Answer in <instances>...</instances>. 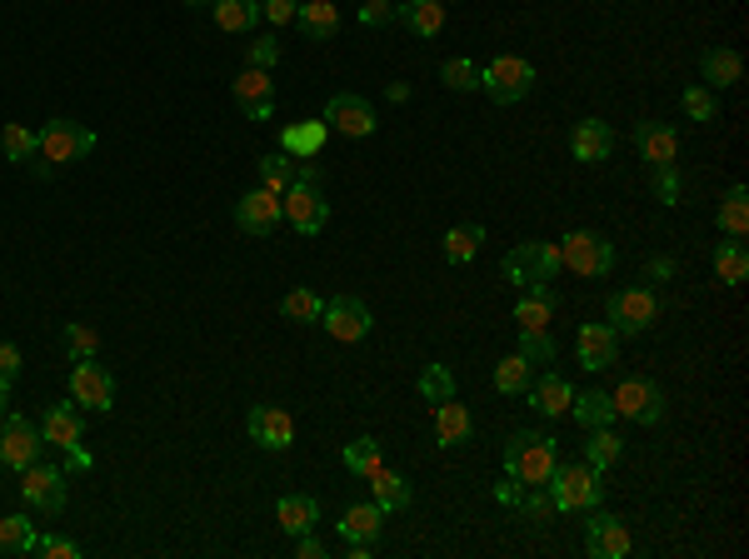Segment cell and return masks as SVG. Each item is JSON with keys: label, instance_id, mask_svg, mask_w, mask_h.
Here are the masks:
<instances>
[{"label": "cell", "instance_id": "6da1fadb", "mask_svg": "<svg viewBox=\"0 0 749 559\" xmlns=\"http://www.w3.org/2000/svg\"><path fill=\"white\" fill-rule=\"evenodd\" d=\"M554 464H560V450H554L550 435H540V430H515L510 440H505V474H510V480H520L525 490H540V484H550Z\"/></svg>", "mask_w": 749, "mask_h": 559}, {"label": "cell", "instance_id": "7a4b0ae2", "mask_svg": "<svg viewBox=\"0 0 749 559\" xmlns=\"http://www.w3.org/2000/svg\"><path fill=\"white\" fill-rule=\"evenodd\" d=\"M550 500H554V509L560 515H585V509H595V505H605V474L595 470V464H554V474H550Z\"/></svg>", "mask_w": 749, "mask_h": 559}, {"label": "cell", "instance_id": "3957f363", "mask_svg": "<svg viewBox=\"0 0 749 559\" xmlns=\"http://www.w3.org/2000/svg\"><path fill=\"white\" fill-rule=\"evenodd\" d=\"M654 320H660V295L645 285H625L605 300V325L615 335H645Z\"/></svg>", "mask_w": 749, "mask_h": 559}, {"label": "cell", "instance_id": "277c9868", "mask_svg": "<svg viewBox=\"0 0 749 559\" xmlns=\"http://www.w3.org/2000/svg\"><path fill=\"white\" fill-rule=\"evenodd\" d=\"M480 90H485L495 106H520L535 90V65L520 55H495V61L480 70Z\"/></svg>", "mask_w": 749, "mask_h": 559}, {"label": "cell", "instance_id": "5b68a950", "mask_svg": "<svg viewBox=\"0 0 749 559\" xmlns=\"http://www.w3.org/2000/svg\"><path fill=\"white\" fill-rule=\"evenodd\" d=\"M554 250H560V265L585 280H599L615 270V245H609V235H599V230H570Z\"/></svg>", "mask_w": 749, "mask_h": 559}, {"label": "cell", "instance_id": "8992f818", "mask_svg": "<svg viewBox=\"0 0 749 559\" xmlns=\"http://www.w3.org/2000/svg\"><path fill=\"white\" fill-rule=\"evenodd\" d=\"M499 270H505V280H510L515 291H525V285H535V280L560 275V250L544 245V240H520L510 255L499 260Z\"/></svg>", "mask_w": 749, "mask_h": 559}, {"label": "cell", "instance_id": "52a82bcc", "mask_svg": "<svg viewBox=\"0 0 749 559\" xmlns=\"http://www.w3.org/2000/svg\"><path fill=\"white\" fill-rule=\"evenodd\" d=\"M90 151H96V130H86L80 120H66V116L45 120V130H41V155H45L51 165H76V161H86Z\"/></svg>", "mask_w": 749, "mask_h": 559}, {"label": "cell", "instance_id": "ba28073f", "mask_svg": "<svg viewBox=\"0 0 749 559\" xmlns=\"http://www.w3.org/2000/svg\"><path fill=\"white\" fill-rule=\"evenodd\" d=\"M280 210L295 235H320V230L330 226V205H326L320 185H290V190L280 195Z\"/></svg>", "mask_w": 749, "mask_h": 559}, {"label": "cell", "instance_id": "9c48e42d", "mask_svg": "<svg viewBox=\"0 0 749 559\" xmlns=\"http://www.w3.org/2000/svg\"><path fill=\"white\" fill-rule=\"evenodd\" d=\"M609 399H615L619 419H635V425H660L664 419V390L654 385V380L630 375L619 390H609Z\"/></svg>", "mask_w": 749, "mask_h": 559}, {"label": "cell", "instance_id": "30bf717a", "mask_svg": "<svg viewBox=\"0 0 749 559\" xmlns=\"http://www.w3.org/2000/svg\"><path fill=\"white\" fill-rule=\"evenodd\" d=\"M320 325H326L330 340L355 344L375 330V315H370V305L355 300V295H335V300H326V310H320Z\"/></svg>", "mask_w": 749, "mask_h": 559}, {"label": "cell", "instance_id": "8fae6325", "mask_svg": "<svg viewBox=\"0 0 749 559\" xmlns=\"http://www.w3.org/2000/svg\"><path fill=\"white\" fill-rule=\"evenodd\" d=\"M25 480H21V495L31 509H41V515H60L66 509V470L60 464H25Z\"/></svg>", "mask_w": 749, "mask_h": 559}, {"label": "cell", "instance_id": "7c38bea8", "mask_svg": "<svg viewBox=\"0 0 749 559\" xmlns=\"http://www.w3.org/2000/svg\"><path fill=\"white\" fill-rule=\"evenodd\" d=\"M585 549L595 559H625L635 549V539H630V525L619 515H609V509H585Z\"/></svg>", "mask_w": 749, "mask_h": 559}, {"label": "cell", "instance_id": "4fadbf2b", "mask_svg": "<svg viewBox=\"0 0 749 559\" xmlns=\"http://www.w3.org/2000/svg\"><path fill=\"white\" fill-rule=\"evenodd\" d=\"M70 399H80V409H96V415H106V409L115 405V375H110V370L100 365L96 355L76 360V370H70Z\"/></svg>", "mask_w": 749, "mask_h": 559}, {"label": "cell", "instance_id": "5bb4252c", "mask_svg": "<svg viewBox=\"0 0 749 559\" xmlns=\"http://www.w3.org/2000/svg\"><path fill=\"white\" fill-rule=\"evenodd\" d=\"M41 445H45V435L35 430L25 415L0 419V464H5V470H25V464H35L41 460Z\"/></svg>", "mask_w": 749, "mask_h": 559}, {"label": "cell", "instance_id": "9a60e30c", "mask_svg": "<svg viewBox=\"0 0 749 559\" xmlns=\"http://www.w3.org/2000/svg\"><path fill=\"white\" fill-rule=\"evenodd\" d=\"M230 216H235V226L245 230V235H255V240H265L271 235V230H280V220H285V210H280V195L275 190H250V195H240L235 200V210H230Z\"/></svg>", "mask_w": 749, "mask_h": 559}, {"label": "cell", "instance_id": "2e32d148", "mask_svg": "<svg viewBox=\"0 0 749 559\" xmlns=\"http://www.w3.org/2000/svg\"><path fill=\"white\" fill-rule=\"evenodd\" d=\"M326 125L330 130H340V135H350V140H365V135H375V106H370L365 96H355V90H340V96H330V106H326Z\"/></svg>", "mask_w": 749, "mask_h": 559}, {"label": "cell", "instance_id": "e0dca14e", "mask_svg": "<svg viewBox=\"0 0 749 559\" xmlns=\"http://www.w3.org/2000/svg\"><path fill=\"white\" fill-rule=\"evenodd\" d=\"M554 310H560V295H554L550 280H535V285H525L520 291V305H515V325H520V335H544L554 320Z\"/></svg>", "mask_w": 749, "mask_h": 559}, {"label": "cell", "instance_id": "ac0fdd59", "mask_svg": "<svg viewBox=\"0 0 749 559\" xmlns=\"http://www.w3.org/2000/svg\"><path fill=\"white\" fill-rule=\"evenodd\" d=\"M635 151H640V161H650V171L680 165V130L664 125V120H640L635 125Z\"/></svg>", "mask_w": 749, "mask_h": 559}, {"label": "cell", "instance_id": "d6986e66", "mask_svg": "<svg viewBox=\"0 0 749 559\" xmlns=\"http://www.w3.org/2000/svg\"><path fill=\"white\" fill-rule=\"evenodd\" d=\"M230 96H235V106L245 110L250 120H271L275 116V80H271V70L245 65V70L235 76V86H230Z\"/></svg>", "mask_w": 749, "mask_h": 559}, {"label": "cell", "instance_id": "ffe728a7", "mask_svg": "<svg viewBox=\"0 0 749 559\" xmlns=\"http://www.w3.org/2000/svg\"><path fill=\"white\" fill-rule=\"evenodd\" d=\"M245 430L261 450H290L295 445V419L285 415L280 405H255L250 409V419H245Z\"/></svg>", "mask_w": 749, "mask_h": 559}, {"label": "cell", "instance_id": "44dd1931", "mask_svg": "<svg viewBox=\"0 0 749 559\" xmlns=\"http://www.w3.org/2000/svg\"><path fill=\"white\" fill-rule=\"evenodd\" d=\"M575 350H580V365L599 375V370H609V365L619 360V335L609 330L605 320H590V325H580Z\"/></svg>", "mask_w": 749, "mask_h": 559}, {"label": "cell", "instance_id": "7402d4cb", "mask_svg": "<svg viewBox=\"0 0 749 559\" xmlns=\"http://www.w3.org/2000/svg\"><path fill=\"white\" fill-rule=\"evenodd\" d=\"M570 155H575L580 165H599L615 155V130H609V120H575V130H570Z\"/></svg>", "mask_w": 749, "mask_h": 559}, {"label": "cell", "instance_id": "603a6c76", "mask_svg": "<svg viewBox=\"0 0 749 559\" xmlns=\"http://www.w3.org/2000/svg\"><path fill=\"white\" fill-rule=\"evenodd\" d=\"M525 399H530L535 415L560 419V415H570V399H575V385H570V380L560 375V370H550V375H535V385L525 390Z\"/></svg>", "mask_w": 749, "mask_h": 559}, {"label": "cell", "instance_id": "cb8c5ba5", "mask_svg": "<svg viewBox=\"0 0 749 559\" xmlns=\"http://www.w3.org/2000/svg\"><path fill=\"white\" fill-rule=\"evenodd\" d=\"M434 440L445 445V450H455V445H470V440H475V419H470V409L460 405L455 395L434 405Z\"/></svg>", "mask_w": 749, "mask_h": 559}, {"label": "cell", "instance_id": "d4e9b609", "mask_svg": "<svg viewBox=\"0 0 749 559\" xmlns=\"http://www.w3.org/2000/svg\"><path fill=\"white\" fill-rule=\"evenodd\" d=\"M739 76H745V61H739V51H729V45H709V51L700 55V86L729 90V86H739Z\"/></svg>", "mask_w": 749, "mask_h": 559}, {"label": "cell", "instance_id": "484cf974", "mask_svg": "<svg viewBox=\"0 0 749 559\" xmlns=\"http://www.w3.org/2000/svg\"><path fill=\"white\" fill-rule=\"evenodd\" d=\"M326 140H330L326 120H295V125L280 130V151L295 155V161H316V155L326 151Z\"/></svg>", "mask_w": 749, "mask_h": 559}, {"label": "cell", "instance_id": "4316f807", "mask_svg": "<svg viewBox=\"0 0 749 559\" xmlns=\"http://www.w3.org/2000/svg\"><path fill=\"white\" fill-rule=\"evenodd\" d=\"M41 435L45 445H55V450H76L80 440H86V425H80V409L76 405H51L41 419Z\"/></svg>", "mask_w": 749, "mask_h": 559}, {"label": "cell", "instance_id": "83f0119b", "mask_svg": "<svg viewBox=\"0 0 749 559\" xmlns=\"http://www.w3.org/2000/svg\"><path fill=\"white\" fill-rule=\"evenodd\" d=\"M275 525H280V535H290V539L310 535V529L320 525V500H310V495H280V505H275Z\"/></svg>", "mask_w": 749, "mask_h": 559}, {"label": "cell", "instance_id": "f1b7e54d", "mask_svg": "<svg viewBox=\"0 0 749 559\" xmlns=\"http://www.w3.org/2000/svg\"><path fill=\"white\" fill-rule=\"evenodd\" d=\"M295 25H300L305 41H335V35H340V11H335V0H300V11H295Z\"/></svg>", "mask_w": 749, "mask_h": 559}, {"label": "cell", "instance_id": "f546056e", "mask_svg": "<svg viewBox=\"0 0 749 559\" xmlns=\"http://www.w3.org/2000/svg\"><path fill=\"white\" fill-rule=\"evenodd\" d=\"M570 419H575L580 430H599V425H615V399H609V390H575V399H570Z\"/></svg>", "mask_w": 749, "mask_h": 559}, {"label": "cell", "instance_id": "4dcf8cb0", "mask_svg": "<svg viewBox=\"0 0 749 559\" xmlns=\"http://www.w3.org/2000/svg\"><path fill=\"white\" fill-rule=\"evenodd\" d=\"M370 490H375V505L385 509V515H400V509H410L415 505V490H410V480H405L400 470H375L370 474Z\"/></svg>", "mask_w": 749, "mask_h": 559}, {"label": "cell", "instance_id": "1f68e13d", "mask_svg": "<svg viewBox=\"0 0 749 559\" xmlns=\"http://www.w3.org/2000/svg\"><path fill=\"white\" fill-rule=\"evenodd\" d=\"M385 529V509L370 500V505H350L345 515H340V535L350 539V545H375Z\"/></svg>", "mask_w": 749, "mask_h": 559}, {"label": "cell", "instance_id": "d6a6232c", "mask_svg": "<svg viewBox=\"0 0 749 559\" xmlns=\"http://www.w3.org/2000/svg\"><path fill=\"white\" fill-rule=\"evenodd\" d=\"M709 265H715V280L719 285H745L749 280V250H745V240H719L715 245V260H709Z\"/></svg>", "mask_w": 749, "mask_h": 559}, {"label": "cell", "instance_id": "836d02e7", "mask_svg": "<svg viewBox=\"0 0 749 559\" xmlns=\"http://www.w3.org/2000/svg\"><path fill=\"white\" fill-rule=\"evenodd\" d=\"M395 21L410 25L415 35H440L445 31V0H405Z\"/></svg>", "mask_w": 749, "mask_h": 559}, {"label": "cell", "instance_id": "e575fe53", "mask_svg": "<svg viewBox=\"0 0 749 559\" xmlns=\"http://www.w3.org/2000/svg\"><path fill=\"white\" fill-rule=\"evenodd\" d=\"M210 11H216L220 31L245 35V31H255V21H261V0H210Z\"/></svg>", "mask_w": 749, "mask_h": 559}, {"label": "cell", "instance_id": "d590c367", "mask_svg": "<svg viewBox=\"0 0 749 559\" xmlns=\"http://www.w3.org/2000/svg\"><path fill=\"white\" fill-rule=\"evenodd\" d=\"M715 220H719L725 235H735V240L749 235V190L745 185H729L725 200H719V210H715Z\"/></svg>", "mask_w": 749, "mask_h": 559}, {"label": "cell", "instance_id": "8d00e7d4", "mask_svg": "<svg viewBox=\"0 0 749 559\" xmlns=\"http://www.w3.org/2000/svg\"><path fill=\"white\" fill-rule=\"evenodd\" d=\"M530 385H535V360L530 355H520V350H515V355H505L495 365V390H499V395H525Z\"/></svg>", "mask_w": 749, "mask_h": 559}, {"label": "cell", "instance_id": "74e56055", "mask_svg": "<svg viewBox=\"0 0 749 559\" xmlns=\"http://www.w3.org/2000/svg\"><path fill=\"white\" fill-rule=\"evenodd\" d=\"M585 435H590V440H585V464H595V470L605 474L609 464L625 454V440H619L609 425H599V430H585Z\"/></svg>", "mask_w": 749, "mask_h": 559}, {"label": "cell", "instance_id": "f35d334b", "mask_svg": "<svg viewBox=\"0 0 749 559\" xmlns=\"http://www.w3.org/2000/svg\"><path fill=\"white\" fill-rule=\"evenodd\" d=\"M0 151H5V161H15V165H31L35 155H41V135H31L25 125H0Z\"/></svg>", "mask_w": 749, "mask_h": 559}, {"label": "cell", "instance_id": "ab89813d", "mask_svg": "<svg viewBox=\"0 0 749 559\" xmlns=\"http://www.w3.org/2000/svg\"><path fill=\"white\" fill-rule=\"evenodd\" d=\"M480 245H485V226H455L445 235V260L450 265H470L480 255Z\"/></svg>", "mask_w": 749, "mask_h": 559}, {"label": "cell", "instance_id": "60d3db41", "mask_svg": "<svg viewBox=\"0 0 749 559\" xmlns=\"http://www.w3.org/2000/svg\"><path fill=\"white\" fill-rule=\"evenodd\" d=\"M320 310H326V305H320V295L305 291V285H295V291L280 300V315H285V320H295V325H320Z\"/></svg>", "mask_w": 749, "mask_h": 559}, {"label": "cell", "instance_id": "b9f144b4", "mask_svg": "<svg viewBox=\"0 0 749 559\" xmlns=\"http://www.w3.org/2000/svg\"><path fill=\"white\" fill-rule=\"evenodd\" d=\"M0 549L5 555H31L35 549V529L25 515H0Z\"/></svg>", "mask_w": 749, "mask_h": 559}, {"label": "cell", "instance_id": "7bdbcfd3", "mask_svg": "<svg viewBox=\"0 0 749 559\" xmlns=\"http://www.w3.org/2000/svg\"><path fill=\"white\" fill-rule=\"evenodd\" d=\"M515 505H520V519H530V529H550V525H554V515H560L544 484H540V490H525V495L515 500Z\"/></svg>", "mask_w": 749, "mask_h": 559}, {"label": "cell", "instance_id": "ee69618b", "mask_svg": "<svg viewBox=\"0 0 749 559\" xmlns=\"http://www.w3.org/2000/svg\"><path fill=\"white\" fill-rule=\"evenodd\" d=\"M261 185L265 190H275V195H285L295 185V155H285V151H271L261 161Z\"/></svg>", "mask_w": 749, "mask_h": 559}, {"label": "cell", "instance_id": "f6af8a7d", "mask_svg": "<svg viewBox=\"0 0 749 559\" xmlns=\"http://www.w3.org/2000/svg\"><path fill=\"white\" fill-rule=\"evenodd\" d=\"M420 395L430 399V405H440V399L455 395V370L440 365V360H430V365L420 370Z\"/></svg>", "mask_w": 749, "mask_h": 559}, {"label": "cell", "instance_id": "bcb514c9", "mask_svg": "<svg viewBox=\"0 0 749 559\" xmlns=\"http://www.w3.org/2000/svg\"><path fill=\"white\" fill-rule=\"evenodd\" d=\"M345 470H355L360 480H370V474L381 470V445L370 440V435H360V440L345 445Z\"/></svg>", "mask_w": 749, "mask_h": 559}, {"label": "cell", "instance_id": "7dc6e473", "mask_svg": "<svg viewBox=\"0 0 749 559\" xmlns=\"http://www.w3.org/2000/svg\"><path fill=\"white\" fill-rule=\"evenodd\" d=\"M440 80H445L450 90H460V96H465V90H480V65L465 61V55H455V61L440 65Z\"/></svg>", "mask_w": 749, "mask_h": 559}, {"label": "cell", "instance_id": "c3c4849f", "mask_svg": "<svg viewBox=\"0 0 749 559\" xmlns=\"http://www.w3.org/2000/svg\"><path fill=\"white\" fill-rule=\"evenodd\" d=\"M66 350L76 360H90V355H100V330L96 325H80V320H70L66 325Z\"/></svg>", "mask_w": 749, "mask_h": 559}, {"label": "cell", "instance_id": "681fc988", "mask_svg": "<svg viewBox=\"0 0 749 559\" xmlns=\"http://www.w3.org/2000/svg\"><path fill=\"white\" fill-rule=\"evenodd\" d=\"M684 110L690 120H719V96L709 86H684Z\"/></svg>", "mask_w": 749, "mask_h": 559}, {"label": "cell", "instance_id": "f907efd6", "mask_svg": "<svg viewBox=\"0 0 749 559\" xmlns=\"http://www.w3.org/2000/svg\"><path fill=\"white\" fill-rule=\"evenodd\" d=\"M395 15H400V6H395V0H365V6H360V25H370V31L395 25Z\"/></svg>", "mask_w": 749, "mask_h": 559}, {"label": "cell", "instance_id": "816d5d0a", "mask_svg": "<svg viewBox=\"0 0 749 559\" xmlns=\"http://www.w3.org/2000/svg\"><path fill=\"white\" fill-rule=\"evenodd\" d=\"M680 195H684L680 165H664V171H654V200H660V205H680Z\"/></svg>", "mask_w": 749, "mask_h": 559}, {"label": "cell", "instance_id": "f5cc1de1", "mask_svg": "<svg viewBox=\"0 0 749 559\" xmlns=\"http://www.w3.org/2000/svg\"><path fill=\"white\" fill-rule=\"evenodd\" d=\"M35 555L45 559H80V545L66 535H35Z\"/></svg>", "mask_w": 749, "mask_h": 559}, {"label": "cell", "instance_id": "db71d44e", "mask_svg": "<svg viewBox=\"0 0 749 559\" xmlns=\"http://www.w3.org/2000/svg\"><path fill=\"white\" fill-rule=\"evenodd\" d=\"M21 344H11V340H0V390H11L15 385V375H21Z\"/></svg>", "mask_w": 749, "mask_h": 559}, {"label": "cell", "instance_id": "11a10c76", "mask_svg": "<svg viewBox=\"0 0 749 559\" xmlns=\"http://www.w3.org/2000/svg\"><path fill=\"white\" fill-rule=\"evenodd\" d=\"M295 11H300V0H261V15L271 25H295Z\"/></svg>", "mask_w": 749, "mask_h": 559}, {"label": "cell", "instance_id": "9f6ffc18", "mask_svg": "<svg viewBox=\"0 0 749 559\" xmlns=\"http://www.w3.org/2000/svg\"><path fill=\"white\" fill-rule=\"evenodd\" d=\"M250 65H255V70L280 65V41H250Z\"/></svg>", "mask_w": 749, "mask_h": 559}, {"label": "cell", "instance_id": "6f0895ef", "mask_svg": "<svg viewBox=\"0 0 749 559\" xmlns=\"http://www.w3.org/2000/svg\"><path fill=\"white\" fill-rule=\"evenodd\" d=\"M520 355H530V360H554L550 330H544V335H520Z\"/></svg>", "mask_w": 749, "mask_h": 559}, {"label": "cell", "instance_id": "680465c9", "mask_svg": "<svg viewBox=\"0 0 749 559\" xmlns=\"http://www.w3.org/2000/svg\"><path fill=\"white\" fill-rule=\"evenodd\" d=\"M295 185H320V190H326V165H320V155L316 161H295Z\"/></svg>", "mask_w": 749, "mask_h": 559}, {"label": "cell", "instance_id": "91938a15", "mask_svg": "<svg viewBox=\"0 0 749 559\" xmlns=\"http://www.w3.org/2000/svg\"><path fill=\"white\" fill-rule=\"evenodd\" d=\"M295 559H326V545H320V539H316V529H310V535H300V539H295Z\"/></svg>", "mask_w": 749, "mask_h": 559}, {"label": "cell", "instance_id": "94428289", "mask_svg": "<svg viewBox=\"0 0 749 559\" xmlns=\"http://www.w3.org/2000/svg\"><path fill=\"white\" fill-rule=\"evenodd\" d=\"M525 495V484L520 480H505V484H495V500H499V505H515V500H520Z\"/></svg>", "mask_w": 749, "mask_h": 559}, {"label": "cell", "instance_id": "6125c7cd", "mask_svg": "<svg viewBox=\"0 0 749 559\" xmlns=\"http://www.w3.org/2000/svg\"><path fill=\"white\" fill-rule=\"evenodd\" d=\"M650 275H654V280H670V275H674V260H670V255H654V260H650Z\"/></svg>", "mask_w": 749, "mask_h": 559}, {"label": "cell", "instance_id": "be15d7a7", "mask_svg": "<svg viewBox=\"0 0 749 559\" xmlns=\"http://www.w3.org/2000/svg\"><path fill=\"white\" fill-rule=\"evenodd\" d=\"M385 100H395V106L410 100V86H405V80H390V86H385Z\"/></svg>", "mask_w": 749, "mask_h": 559}, {"label": "cell", "instance_id": "e7e4bbea", "mask_svg": "<svg viewBox=\"0 0 749 559\" xmlns=\"http://www.w3.org/2000/svg\"><path fill=\"white\" fill-rule=\"evenodd\" d=\"M70 454V470H90V454H86V445H76V450H66Z\"/></svg>", "mask_w": 749, "mask_h": 559}, {"label": "cell", "instance_id": "03108f58", "mask_svg": "<svg viewBox=\"0 0 749 559\" xmlns=\"http://www.w3.org/2000/svg\"><path fill=\"white\" fill-rule=\"evenodd\" d=\"M5 399H11V390H0V419H5Z\"/></svg>", "mask_w": 749, "mask_h": 559}, {"label": "cell", "instance_id": "003e7915", "mask_svg": "<svg viewBox=\"0 0 749 559\" xmlns=\"http://www.w3.org/2000/svg\"><path fill=\"white\" fill-rule=\"evenodd\" d=\"M185 6H190V11H200V6H210V0H185Z\"/></svg>", "mask_w": 749, "mask_h": 559}]
</instances>
